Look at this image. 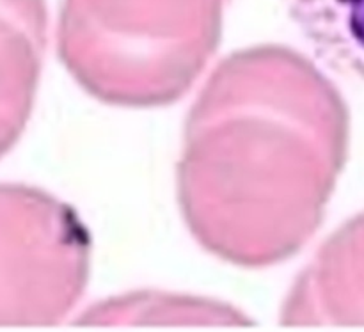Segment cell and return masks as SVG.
Segmentation results:
<instances>
[{"label":"cell","instance_id":"obj_5","mask_svg":"<svg viewBox=\"0 0 364 332\" xmlns=\"http://www.w3.org/2000/svg\"><path fill=\"white\" fill-rule=\"evenodd\" d=\"M48 41L45 0H0V159L23 134Z\"/></svg>","mask_w":364,"mask_h":332},{"label":"cell","instance_id":"obj_6","mask_svg":"<svg viewBox=\"0 0 364 332\" xmlns=\"http://www.w3.org/2000/svg\"><path fill=\"white\" fill-rule=\"evenodd\" d=\"M284 4L316 60L364 85V0H284Z\"/></svg>","mask_w":364,"mask_h":332},{"label":"cell","instance_id":"obj_2","mask_svg":"<svg viewBox=\"0 0 364 332\" xmlns=\"http://www.w3.org/2000/svg\"><path fill=\"white\" fill-rule=\"evenodd\" d=\"M230 0H63L59 57L92 98L149 109L180 100L220 43Z\"/></svg>","mask_w":364,"mask_h":332},{"label":"cell","instance_id":"obj_3","mask_svg":"<svg viewBox=\"0 0 364 332\" xmlns=\"http://www.w3.org/2000/svg\"><path fill=\"white\" fill-rule=\"evenodd\" d=\"M91 240L73 208L18 183H0V326H52L87 284Z\"/></svg>","mask_w":364,"mask_h":332},{"label":"cell","instance_id":"obj_4","mask_svg":"<svg viewBox=\"0 0 364 332\" xmlns=\"http://www.w3.org/2000/svg\"><path fill=\"white\" fill-rule=\"evenodd\" d=\"M284 326H364V213L320 247L283 306Z\"/></svg>","mask_w":364,"mask_h":332},{"label":"cell","instance_id":"obj_1","mask_svg":"<svg viewBox=\"0 0 364 332\" xmlns=\"http://www.w3.org/2000/svg\"><path fill=\"white\" fill-rule=\"evenodd\" d=\"M348 109L313 60L283 45L220 60L185 121L181 215L205 251L240 269L297 255L343 171Z\"/></svg>","mask_w":364,"mask_h":332},{"label":"cell","instance_id":"obj_7","mask_svg":"<svg viewBox=\"0 0 364 332\" xmlns=\"http://www.w3.org/2000/svg\"><path fill=\"white\" fill-rule=\"evenodd\" d=\"M146 311H181L192 315L201 323H219V326H242V323H251V320L245 318L240 313L233 311V308H228L226 304H215L212 301H203V299L178 297V295H159V294H134L127 299H114L107 301L100 306H92L84 316L77 318V323L84 326H127L130 318L135 315H141ZM167 322H171L167 315ZM180 323V322H178Z\"/></svg>","mask_w":364,"mask_h":332}]
</instances>
